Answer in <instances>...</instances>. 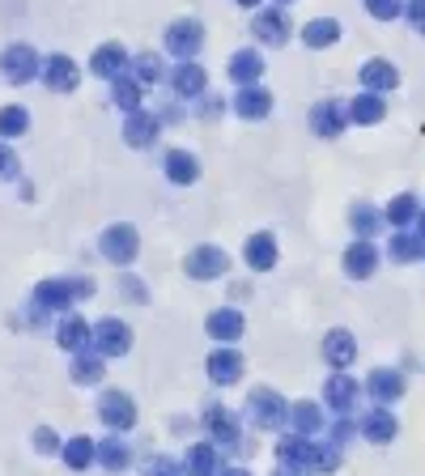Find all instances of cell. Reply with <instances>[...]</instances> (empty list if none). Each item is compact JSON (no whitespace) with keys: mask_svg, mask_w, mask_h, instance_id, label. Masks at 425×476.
<instances>
[{"mask_svg":"<svg viewBox=\"0 0 425 476\" xmlns=\"http://www.w3.org/2000/svg\"><path fill=\"white\" fill-rule=\"evenodd\" d=\"M94 294V281L90 277H73V281H43L35 286V303L43 311H64V306H73L77 298H90Z\"/></svg>","mask_w":425,"mask_h":476,"instance_id":"cell-1","label":"cell"},{"mask_svg":"<svg viewBox=\"0 0 425 476\" xmlns=\"http://www.w3.org/2000/svg\"><path fill=\"white\" fill-rule=\"evenodd\" d=\"M90 349H94L98 358H124L132 349V327L124 324V319H98L90 327Z\"/></svg>","mask_w":425,"mask_h":476,"instance_id":"cell-2","label":"cell"},{"mask_svg":"<svg viewBox=\"0 0 425 476\" xmlns=\"http://www.w3.org/2000/svg\"><path fill=\"white\" fill-rule=\"evenodd\" d=\"M0 69H4V81H13V85H26V81H35L43 69L39 52L30 47V43H13V47H4V56H0Z\"/></svg>","mask_w":425,"mask_h":476,"instance_id":"cell-3","label":"cell"},{"mask_svg":"<svg viewBox=\"0 0 425 476\" xmlns=\"http://www.w3.org/2000/svg\"><path fill=\"white\" fill-rule=\"evenodd\" d=\"M285 413H290V404L281 400L277 391H269V387H255L252 396H247V417H252V425H260V430H277V425L285 421Z\"/></svg>","mask_w":425,"mask_h":476,"instance_id":"cell-4","label":"cell"},{"mask_svg":"<svg viewBox=\"0 0 425 476\" xmlns=\"http://www.w3.org/2000/svg\"><path fill=\"white\" fill-rule=\"evenodd\" d=\"M98 247H102V255L111 260V264H132L136 251H140V234H136V226H111L102 230V238H98Z\"/></svg>","mask_w":425,"mask_h":476,"instance_id":"cell-5","label":"cell"},{"mask_svg":"<svg viewBox=\"0 0 425 476\" xmlns=\"http://www.w3.org/2000/svg\"><path fill=\"white\" fill-rule=\"evenodd\" d=\"M200 47H204V26L196 18H183V21H171V26H166V52H171V56L192 60Z\"/></svg>","mask_w":425,"mask_h":476,"instance_id":"cell-6","label":"cell"},{"mask_svg":"<svg viewBox=\"0 0 425 476\" xmlns=\"http://www.w3.org/2000/svg\"><path fill=\"white\" fill-rule=\"evenodd\" d=\"M252 35L260 38V43H269V47H281V43H290V35H293V26H290V13L285 9H260L255 13V21H252Z\"/></svg>","mask_w":425,"mask_h":476,"instance_id":"cell-7","label":"cell"},{"mask_svg":"<svg viewBox=\"0 0 425 476\" xmlns=\"http://www.w3.org/2000/svg\"><path fill=\"white\" fill-rule=\"evenodd\" d=\"M98 417L107 421L111 430H132L136 425V404L128 391H102L98 400Z\"/></svg>","mask_w":425,"mask_h":476,"instance_id":"cell-8","label":"cell"},{"mask_svg":"<svg viewBox=\"0 0 425 476\" xmlns=\"http://www.w3.org/2000/svg\"><path fill=\"white\" fill-rule=\"evenodd\" d=\"M183 268H188V277H192V281H217V277H226L230 260H226V251L221 247H196Z\"/></svg>","mask_w":425,"mask_h":476,"instance_id":"cell-9","label":"cell"},{"mask_svg":"<svg viewBox=\"0 0 425 476\" xmlns=\"http://www.w3.org/2000/svg\"><path fill=\"white\" fill-rule=\"evenodd\" d=\"M204 425H209L212 442H221V447H230V451H243V425H238L221 404H212L209 413H204Z\"/></svg>","mask_w":425,"mask_h":476,"instance_id":"cell-10","label":"cell"},{"mask_svg":"<svg viewBox=\"0 0 425 476\" xmlns=\"http://www.w3.org/2000/svg\"><path fill=\"white\" fill-rule=\"evenodd\" d=\"M43 81H47V90H56V94H68V90H77V64L64 56V52H56V56L43 60Z\"/></svg>","mask_w":425,"mask_h":476,"instance_id":"cell-11","label":"cell"},{"mask_svg":"<svg viewBox=\"0 0 425 476\" xmlns=\"http://www.w3.org/2000/svg\"><path fill=\"white\" fill-rule=\"evenodd\" d=\"M157 133H162V124H157L154 111H132L124 119V141H128L132 149H149L157 141Z\"/></svg>","mask_w":425,"mask_h":476,"instance_id":"cell-12","label":"cell"},{"mask_svg":"<svg viewBox=\"0 0 425 476\" xmlns=\"http://www.w3.org/2000/svg\"><path fill=\"white\" fill-rule=\"evenodd\" d=\"M374 268H379V247H374L370 238L349 243V251H345V272L353 277V281H366Z\"/></svg>","mask_w":425,"mask_h":476,"instance_id":"cell-13","label":"cell"},{"mask_svg":"<svg viewBox=\"0 0 425 476\" xmlns=\"http://www.w3.org/2000/svg\"><path fill=\"white\" fill-rule=\"evenodd\" d=\"M90 69H94V77H102V81H116V77L128 73V52H124L119 43H102L94 56H90Z\"/></svg>","mask_w":425,"mask_h":476,"instance_id":"cell-14","label":"cell"},{"mask_svg":"<svg viewBox=\"0 0 425 476\" xmlns=\"http://www.w3.org/2000/svg\"><path fill=\"white\" fill-rule=\"evenodd\" d=\"M357 77H362L366 94H379V98H383L387 90H396V85H400V73H396V64H387V60H366Z\"/></svg>","mask_w":425,"mask_h":476,"instance_id":"cell-15","label":"cell"},{"mask_svg":"<svg viewBox=\"0 0 425 476\" xmlns=\"http://www.w3.org/2000/svg\"><path fill=\"white\" fill-rule=\"evenodd\" d=\"M238 375H243V353H238L234 344H221V349H212V353H209V379L226 387V383H234Z\"/></svg>","mask_w":425,"mask_h":476,"instance_id":"cell-16","label":"cell"},{"mask_svg":"<svg viewBox=\"0 0 425 476\" xmlns=\"http://www.w3.org/2000/svg\"><path fill=\"white\" fill-rule=\"evenodd\" d=\"M209 336L212 341H226L234 344L238 336H243V327H247V319H243V311H234V306H221V311H212L209 315Z\"/></svg>","mask_w":425,"mask_h":476,"instance_id":"cell-17","label":"cell"},{"mask_svg":"<svg viewBox=\"0 0 425 476\" xmlns=\"http://www.w3.org/2000/svg\"><path fill=\"white\" fill-rule=\"evenodd\" d=\"M171 85H174V94H179V98H200V94H204V85H209V73H204L196 60H183V64L174 69Z\"/></svg>","mask_w":425,"mask_h":476,"instance_id":"cell-18","label":"cell"},{"mask_svg":"<svg viewBox=\"0 0 425 476\" xmlns=\"http://www.w3.org/2000/svg\"><path fill=\"white\" fill-rule=\"evenodd\" d=\"M310 124H315V136H341L345 133V102H315V111H310Z\"/></svg>","mask_w":425,"mask_h":476,"instance_id":"cell-19","label":"cell"},{"mask_svg":"<svg viewBox=\"0 0 425 476\" xmlns=\"http://www.w3.org/2000/svg\"><path fill=\"white\" fill-rule=\"evenodd\" d=\"M234 111L243 115V119H264V115H272V94L260 90V85H238Z\"/></svg>","mask_w":425,"mask_h":476,"instance_id":"cell-20","label":"cell"},{"mask_svg":"<svg viewBox=\"0 0 425 476\" xmlns=\"http://www.w3.org/2000/svg\"><path fill=\"white\" fill-rule=\"evenodd\" d=\"M183 472L188 476H217L221 472V451L212 442H196L188 459H183Z\"/></svg>","mask_w":425,"mask_h":476,"instance_id":"cell-21","label":"cell"},{"mask_svg":"<svg viewBox=\"0 0 425 476\" xmlns=\"http://www.w3.org/2000/svg\"><path fill=\"white\" fill-rule=\"evenodd\" d=\"M230 77L238 81V85H255V81L264 77V56H260L255 47L234 52V56H230Z\"/></svg>","mask_w":425,"mask_h":476,"instance_id":"cell-22","label":"cell"},{"mask_svg":"<svg viewBox=\"0 0 425 476\" xmlns=\"http://www.w3.org/2000/svg\"><path fill=\"white\" fill-rule=\"evenodd\" d=\"M56 341H60V349L81 353V349H90V324H85L81 315H64L56 327Z\"/></svg>","mask_w":425,"mask_h":476,"instance_id":"cell-23","label":"cell"},{"mask_svg":"<svg viewBox=\"0 0 425 476\" xmlns=\"http://www.w3.org/2000/svg\"><path fill=\"white\" fill-rule=\"evenodd\" d=\"M366 391L379 400V408H387L391 400H400V396H405V379H400L396 370H374L370 383H366Z\"/></svg>","mask_w":425,"mask_h":476,"instance_id":"cell-24","label":"cell"},{"mask_svg":"<svg viewBox=\"0 0 425 476\" xmlns=\"http://www.w3.org/2000/svg\"><path fill=\"white\" fill-rule=\"evenodd\" d=\"M324 358H328L336 370H349V366H353V358H357V344H353V336H349L345 327L328 332V341H324Z\"/></svg>","mask_w":425,"mask_h":476,"instance_id":"cell-25","label":"cell"},{"mask_svg":"<svg viewBox=\"0 0 425 476\" xmlns=\"http://www.w3.org/2000/svg\"><path fill=\"white\" fill-rule=\"evenodd\" d=\"M387 111V102L379 94H357V98H349V107H345V119L349 124H379Z\"/></svg>","mask_w":425,"mask_h":476,"instance_id":"cell-26","label":"cell"},{"mask_svg":"<svg viewBox=\"0 0 425 476\" xmlns=\"http://www.w3.org/2000/svg\"><path fill=\"white\" fill-rule=\"evenodd\" d=\"M162 171H166L171 183H196V179H200V162H196L188 149H171L166 162H162Z\"/></svg>","mask_w":425,"mask_h":476,"instance_id":"cell-27","label":"cell"},{"mask_svg":"<svg viewBox=\"0 0 425 476\" xmlns=\"http://www.w3.org/2000/svg\"><path fill=\"white\" fill-rule=\"evenodd\" d=\"M94 459L107 472H124V468L132 464V451H128L124 439H102V442H94Z\"/></svg>","mask_w":425,"mask_h":476,"instance_id":"cell-28","label":"cell"},{"mask_svg":"<svg viewBox=\"0 0 425 476\" xmlns=\"http://www.w3.org/2000/svg\"><path fill=\"white\" fill-rule=\"evenodd\" d=\"M341 38V21L336 18H315L302 26V43H307L310 52H324V47H332Z\"/></svg>","mask_w":425,"mask_h":476,"instance_id":"cell-29","label":"cell"},{"mask_svg":"<svg viewBox=\"0 0 425 476\" xmlns=\"http://www.w3.org/2000/svg\"><path fill=\"white\" fill-rule=\"evenodd\" d=\"M243 255H247V264H252L255 272H269V268L277 264V243H272V234H252L247 247H243Z\"/></svg>","mask_w":425,"mask_h":476,"instance_id":"cell-30","label":"cell"},{"mask_svg":"<svg viewBox=\"0 0 425 476\" xmlns=\"http://www.w3.org/2000/svg\"><path fill=\"white\" fill-rule=\"evenodd\" d=\"M140 98H145V85H136L128 73L111 81V102H116L119 111H128V115L140 111Z\"/></svg>","mask_w":425,"mask_h":476,"instance_id":"cell-31","label":"cell"},{"mask_svg":"<svg viewBox=\"0 0 425 476\" xmlns=\"http://www.w3.org/2000/svg\"><path fill=\"white\" fill-rule=\"evenodd\" d=\"M60 456H64V464H68L73 472H85V468L94 464V439L77 434V439H68L64 447H60Z\"/></svg>","mask_w":425,"mask_h":476,"instance_id":"cell-32","label":"cell"},{"mask_svg":"<svg viewBox=\"0 0 425 476\" xmlns=\"http://www.w3.org/2000/svg\"><path fill=\"white\" fill-rule=\"evenodd\" d=\"M421 247L425 243L417 238V234H408V230H396V234L387 238V255H391L396 264H413V260L421 255Z\"/></svg>","mask_w":425,"mask_h":476,"instance_id":"cell-33","label":"cell"},{"mask_svg":"<svg viewBox=\"0 0 425 476\" xmlns=\"http://www.w3.org/2000/svg\"><path fill=\"white\" fill-rule=\"evenodd\" d=\"M357 391H362V387L349 379V375H332L328 379V404L336 413H349V408L357 404Z\"/></svg>","mask_w":425,"mask_h":476,"instance_id":"cell-34","label":"cell"},{"mask_svg":"<svg viewBox=\"0 0 425 476\" xmlns=\"http://www.w3.org/2000/svg\"><path fill=\"white\" fill-rule=\"evenodd\" d=\"M362 434L370 442H391L396 439V417L387 413V408H370L366 421H362Z\"/></svg>","mask_w":425,"mask_h":476,"instance_id":"cell-35","label":"cell"},{"mask_svg":"<svg viewBox=\"0 0 425 476\" xmlns=\"http://www.w3.org/2000/svg\"><path fill=\"white\" fill-rule=\"evenodd\" d=\"M102 379V358H98L94 349H81L77 358H73V383L81 387H90V383Z\"/></svg>","mask_w":425,"mask_h":476,"instance_id":"cell-36","label":"cell"},{"mask_svg":"<svg viewBox=\"0 0 425 476\" xmlns=\"http://www.w3.org/2000/svg\"><path fill=\"white\" fill-rule=\"evenodd\" d=\"M136 81V85H154V81H162V56L157 52H140V56L132 60V73H128Z\"/></svg>","mask_w":425,"mask_h":476,"instance_id":"cell-37","label":"cell"},{"mask_svg":"<svg viewBox=\"0 0 425 476\" xmlns=\"http://www.w3.org/2000/svg\"><path fill=\"white\" fill-rule=\"evenodd\" d=\"M417 213H421V205H417V196H413V191H400V196H396V200L387 205V222H391V226H400V230H405L408 222L417 217Z\"/></svg>","mask_w":425,"mask_h":476,"instance_id":"cell-38","label":"cell"},{"mask_svg":"<svg viewBox=\"0 0 425 476\" xmlns=\"http://www.w3.org/2000/svg\"><path fill=\"white\" fill-rule=\"evenodd\" d=\"M349 222L357 230V238H374V230L383 226V213L370 209V205H353V209H349Z\"/></svg>","mask_w":425,"mask_h":476,"instance_id":"cell-39","label":"cell"},{"mask_svg":"<svg viewBox=\"0 0 425 476\" xmlns=\"http://www.w3.org/2000/svg\"><path fill=\"white\" fill-rule=\"evenodd\" d=\"M26 128H30L26 107H4V111H0V136H21Z\"/></svg>","mask_w":425,"mask_h":476,"instance_id":"cell-40","label":"cell"},{"mask_svg":"<svg viewBox=\"0 0 425 476\" xmlns=\"http://www.w3.org/2000/svg\"><path fill=\"white\" fill-rule=\"evenodd\" d=\"M290 417H293V425H298V434H315V430L324 425V417H319L315 404H293Z\"/></svg>","mask_w":425,"mask_h":476,"instance_id":"cell-41","label":"cell"},{"mask_svg":"<svg viewBox=\"0 0 425 476\" xmlns=\"http://www.w3.org/2000/svg\"><path fill=\"white\" fill-rule=\"evenodd\" d=\"M140 472H145V476H183V464H179V459H171V456H149Z\"/></svg>","mask_w":425,"mask_h":476,"instance_id":"cell-42","label":"cell"},{"mask_svg":"<svg viewBox=\"0 0 425 476\" xmlns=\"http://www.w3.org/2000/svg\"><path fill=\"white\" fill-rule=\"evenodd\" d=\"M366 13L379 21H396L405 13V0H366Z\"/></svg>","mask_w":425,"mask_h":476,"instance_id":"cell-43","label":"cell"},{"mask_svg":"<svg viewBox=\"0 0 425 476\" xmlns=\"http://www.w3.org/2000/svg\"><path fill=\"white\" fill-rule=\"evenodd\" d=\"M35 451H39V456H56L60 451V439L52 425H39V430H35Z\"/></svg>","mask_w":425,"mask_h":476,"instance_id":"cell-44","label":"cell"},{"mask_svg":"<svg viewBox=\"0 0 425 476\" xmlns=\"http://www.w3.org/2000/svg\"><path fill=\"white\" fill-rule=\"evenodd\" d=\"M221 111H226V98H221V94H204V98H200V107H196V115H200V119H217Z\"/></svg>","mask_w":425,"mask_h":476,"instance_id":"cell-45","label":"cell"},{"mask_svg":"<svg viewBox=\"0 0 425 476\" xmlns=\"http://www.w3.org/2000/svg\"><path fill=\"white\" fill-rule=\"evenodd\" d=\"M400 18H408L413 21V30L425 35V0H405V13H400Z\"/></svg>","mask_w":425,"mask_h":476,"instance_id":"cell-46","label":"cell"},{"mask_svg":"<svg viewBox=\"0 0 425 476\" xmlns=\"http://www.w3.org/2000/svg\"><path fill=\"white\" fill-rule=\"evenodd\" d=\"M13 174H18V157L9 145H0V179H13Z\"/></svg>","mask_w":425,"mask_h":476,"instance_id":"cell-47","label":"cell"},{"mask_svg":"<svg viewBox=\"0 0 425 476\" xmlns=\"http://www.w3.org/2000/svg\"><path fill=\"white\" fill-rule=\"evenodd\" d=\"M417 238H421V243H425V209L417 213Z\"/></svg>","mask_w":425,"mask_h":476,"instance_id":"cell-48","label":"cell"},{"mask_svg":"<svg viewBox=\"0 0 425 476\" xmlns=\"http://www.w3.org/2000/svg\"><path fill=\"white\" fill-rule=\"evenodd\" d=\"M238 4H243V9H255V4H260V0H238Z\"/></svg>","mask_w":425,"mask_h":476,"instance_id":"cell-49","label":"cell"},{"mask_svg":"<svg viewBox=\"0 0 425 476\" xmlns=\"http://www.w3.org/2000/svg\"><path fill=\"white\" fill-rule=\"evenodd\" d=\"M221 476H247V472H243V468H230V472H221Z\"/></svg>","mask_w":425,"mask_h":476,"instance_id":"cell-50","label":"cell"},{"mask_svg":"<svg viewBox=\"0 0 425 476\" xmlns=\"http://www.w3.org/2000/svg\"><path fill=\"white\" fill-rule=\"evenodd\" d=\"M277 476H307V472H277Z\"/></svg>","mask_w":425,"mask_h":476,"instance_id":"cell-51","label":"cell"},{"mask_svg":"<svg viewBox=\"0 0 425 476\" xmlns=\"http://www.w3.org/2000/svg\"><path fill=\"white\" fill-rule=\"evenodd\" d=\"M281 4H293V0H277V9H281Z\"/></svg>","mask_w":425,"mask_h":476,"instance_id":"cell-52","label":"cell"}]
</instances>
